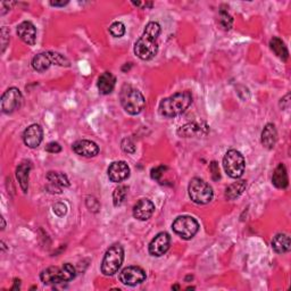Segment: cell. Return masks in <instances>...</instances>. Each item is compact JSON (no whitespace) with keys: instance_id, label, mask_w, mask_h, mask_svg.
Instances as JSON below:
<instances>
[{"instance_id":"obj_1","label":"cell","mask_w":291,"mask_h":291,"mask_svg":"<svg viewBox=\"0 0 291 291\" xmlns=\"http://www.w3.org/2000/svg\"><path fill=\"white\" fill-rule=\"evenodd\" d=\"M161 33V25L157 22H149L143 31V35L134 45V54L140 60L149 61L157 55V39Z\"/></svg>"},{"instance_id":"obj_2","label":"cell","mask_w":291,"mask_h":291,"mask_svg":"<svg viewBox=\"0 0 291 291\" xmlns=\"http://www.w3.org/2000/svg\"><path fill=\"white\" fill-rule=\"evenodd\" d=\"M192 103V96L189 91L177 92L173 96L165 98L159 104V114L164 118L172 119L184 113Z\"/></svg>"},{"instance_id":"obj_3","label":"cell","mask_w":291,"mask_h":291,"mask_svg":"<svg viewBox=\"0 0 291 291\" xmlns=\"http://www.w3.org/2000/svg\"><path fill=\"white\" fill-rule=\"evenodd\" d=\"M120 100L124 110L130 115H138L144 108V97L138 89L125 84L120 94Z\"/></svg>"},{"instance_id":"obj_4","label":"cell","mask_w":291,"mask_h":291,"mask_svg":"<svg viewBox=\"0 0 291 291\" xmlns=\"http://www.w3.org/2000/svg\"><path fill=\"white\" fill-rule=\"evenodd\" d=\"M75 278V269L70 263H66L58 268V266H50L43 270L40 274V279L45 284H60L63 282H69V281Z\"/></svg>"},{"instance_id":"obj_5","label":"cell","mask_w":291,"mask_h":291,"mask_svg":"<svg viewBox=\"0 0 291 291\" xmlns=\"http://www.w3.org/2000/svg\"><path fill=\"white\" fill-rule=\"evenodd\" d=\"M124 260V249L121 245H113L107 249L101 263V272L104 275H114L118 273Z\"/></svg>"},{"instance_id":"obj_6","label":"cell","mask_w":291,"mask_h":291,"mask_svg":"<svg viewBox=\"0 0 291 291\" xmlns=\"http://www.w3.org/2000/svg\"><path fill=\"white\" fill-rule=\"evenodd\" d=\"M188 191L190 199L198 205H205L213 199L212 187L199 178L192 179L189 183Z\"/></svg>"},{"instance_id":"obj_7","label":"cell","mask_w":291,"mask_h":291,"mask_svg":"<svg viewBox=\"0 0 291 291\" xmlns=\"http://www.w3.org/2000/svg\"><path fill=\"white\" fill-rule=\"evenodd\" d=\"M245 158L238 150L231 149L223 158V167L227 176L232 179H239L245 172Z\"/></svg>"},{"instance_id":"obj_8","label":"cell","mask_w":291,"mask_h":291,"mask_svg":"<svg viewBox=\"0 0 291 291\" xmlns=\"http://www.w3.org/2000/svg\"><path fill=\"white\" fill-rule=\"evenodd\" d=\"M32 67L37 72H45L51 65H60V66H70V62L66 60L64 56L57 52H41L38 54L32 60Z\"/></svg>"},{"instance_id":"obj_9","label":"cell","mask_w":291,"mask_h":291,"mask_svg":"<svg viewBox=\"0 0 291 291\" xmlns=\"http://www.w3.org/2000/svg\"><path fill=\"white\" fill-rule=\"evenodd\" d=\"M173 231L184 240H190L199 230V224L191 216H179L172 224Z\"/></svg>"},{"instance_id":"obj_10","label":"cell","mask_w":291,"mask_h":291,"mask_svg":"<svg viewBox=\"0 0 291 291\" xmlns=\"http://www.w3.org/2000/svg\"><path fill=\"white\" fill-rule=\"evenodd\" d=\"M23 97L17 88H9L2 97V109L5 114H12L21 107Z\"/></svg>"},{"instance_id":"obj_11","label":"cell","mask_w":291,"mask_h":291,"mask_svg":"<svg viewBox=\"0 0 291 291\" xmlns=\"http://www.w3.org/2000/svg\"><path fill=\"white\" fill-rule=\"evenodd\" d=\"M119 278L123 284L134 287V285L143 282L146 280V273L139 266H128L121 271Z\"/></svg>"},{"instance_id":"obj_12","label":"cell","mask_w":291,"mask_h":291,"mask_svg":"<svg viewBox=\"0 0 291 291\" xmlns=\"http://www.w3.org/2000/svg\"><path fill=\"white\" fill-rule=\"evenodd\" d=\"M171 237L166 232H161L149 244V254L154 257H161L169 249Z\"/></svg>"},{"instance_id":"obj_13","label":"cell","mask_w":291,"mask_h":291,"mask_svg":"<svg viewBox=\"0 0 291 291\" xmlns=\"http://www.w3.org/2000/svg\"><path fill=\"white\" fill-rule=\"evenodd\" d=\"M43 138V131L39 124H32L23 133V141L28 148H38Z\"/></svg>"},{"instance_id":"obj_14","label":"cell","mask_w":291,"mask_h":291,"mask_svg":"<svg viewBox=\"0 0 291 291\" xmlns=\"http://www.w3.org/2000/svg\"><path fill=\"white\" fill-rule=\"evenodd\" d=\"M130 177V167L129 165L123 162H114L108 167V178L111 182L119 183L122 182Z\"/></svg>"},{"instance_id":"obj_15","label":"cell","mask_w":291,"mask_h":291,"mask_svg":"<svg viewBox=\"0 0 291 291\" xmlns=\"http://www.w3.org/2000/svg\"><path fill=\"white\" fill-rule=\"evenodd\" d=\"M73 152L82 157H95L99 153V147L90 140H79L73 143Z\"/></svg>"},{"instance_id":"obj_16","label":"cell","mask_w":291,"mask_h":291,"mask_svg":"<svg viewBox=\"0 0 291 291\" xmlns=\"http://www.w3.org/2000/svg\"><path fill=\"white\" fill-rule=\"evenodd\" d=\"M47 180L49 182L47 190L51 193H61L63 187H69L70 181L64 173L49 172L47 174Z\"/></svg>"},{"instance_id":"obj_17","label":"cell","mask_w":291,"mask_h":291,"mask_svg":"<svg viewBox=\"0 0 291 291\" xmlns=\"http://www.w3.org/2000/svg\"><path fill=\"white\" fill-rule=\"evenodd\" d=\"M155 205L149 199H140L133 207V216L139 221H147L153 216Z\"/></svg>"},{"instance_id":"obj_18","label":"cell","mask_w":291,"mask_h":291,"mask_svg":"<svg viewBox=\"0 0 291 291\" xmlns=\"http://www.w3.org/2000/svg\"><path fill=\"white\" fill-rule=\"evenodd\" d=\"M17 35L28 46H33L37 41V30L36 26L31 22H22L17 26Z\"/></svg>"},{"instance_id":"obj_19","label":"cell","mask_w":291,"mask_h":291,"mask_svg":"<svg viewBox=\"0 0 291 291\" xmlns=\"http://www.w3.org/2000/svg\"><path fill=\"white\" fill-rule=\"evenodd\" d=\"M32 168L30 161H23L16 168V178L24 193L28 190V174Z\"/></svg>"},{"instance_id":"obj_20","label":"cell","mask_w":291,"mask_h":291,"mask_svg":"<svg viewBox=\"0 0 291 291\" xmlns=\"http://www.w3.org/2000/svg\"><path fill=\"white\" fill-rule=\"evenodd\" d=\"M115 76L109 72H105L98 79V90L101 95H109L115 88Z\"/></svg>"},{"instance_id":"obj_21","label":"cell","mask_w":291,"mask_h":291,"mask_svg":"<svg viewBox=\"0 0 291 291\" xmlns=\"http://www.w3.org/2000/svg\"><path fill=\"white\" fill-rule=\"evenodd\" d=\"M276 139H278V133H276L274 124H266L263 132H261V144L268 149H273L276 143Z\"/></svg>"},{"instance_id":"obj_22","label":"cell","mask_w":291,"mask_h":291,"mask_svg":"<svg viewBox=\"0 0 291 291\" xmlns=\"http://www.w3.org/2000/svg\"><path fill=\"white\" fill-rule=\"evenodd\" d=\"M290 247H291V242H290V238L288 235L279 234L273 238L272 248L275 253H278V254L288 253V251L290 250Z\"/></svg>"},{"instance_id":"obj_23","label":"cell","mask_w":291,"mask_h":291,"mask_svg":"<svg viewBox=\"0 0 291 291\" xmlns=\"http://www.w3.org/2000/svg\"><path fill=\"white\" fill-rule=\"evenodd\" d=\"M272 183L274 184V187L278 189H285L288 187V173L287 168H285L283 164H280L279 166L275 168L272 177Z\"/></svg>"},{"instance_id":"obj_24","label":"cell","mask_w":291,"mask_h":291,"mask_svg":"<svg viewBox=\"0 0 291 291\" xmlns=\"http://www.w3.org/2000/svg\"><path fill=\"white\" fill-rule=\"evenodd\" d=\"M270 47L274 54L280 58V60H282L284 62L288 60V57H289L288 49L280 38L274 37L272 40L270 41Z\"/></svg>"},{"instance_id":"obj_25","label":"cell","mask_w":291,"mask_h":291,"mask_svg":"<svg viewBox=\"0 0 291 291\" xmlns=\"http://www.w3.org/2000/svg\"><path fill=\"white\" fill-rule=\"evenodd\" d=\"M245 189H246V181L241 180V181H237L235 183L230 184L225 190L226 199H229V200L237 199V198H239L242 195V192L245 191Z\"/></svg>"},{"instance_id":"obj_26","label":"cell","mask_w":291,"mask_h":291,"mask_svg":"<svg viewBox=\"0 0 291 291\" xmlns=\"http://www.w3.org/2000/svg\"><path fill=\"white\" fill-rule=\"evenodd\" d=\"M203 128H201V125L197 123H189L184 127H181L178 131V134L180 135L181 138H191L193 135L201 134V131Z\"/></svg>"},{"instance_id":"obj_27","label":"cell","mask_w":291,"mask_h":291,"mask_svg":"<svg viewBox=\"0 0 291 291\" xmlns=\"http://www.w3.org/2000/svg\"><path fill=\"white\" fill-rule=\"evenodd\" d=\"M128 195V188L125 186H120L115 189L113 193V202L115 207H119L123 203L125 197Z\"/></svg>"},{"instance_id":"obj_28","label":"cell","mask_w":291,"mask_h":291,"mask_svg":"<svg viewBox=\"0 0 291 291\" xmlns=\"http://www.w3.org/2000/svg\"><path fill=\"white\" fill-rule=\"evenodd\" d=\"M232 23H234V19H232L230 14L224 9H221L220 14H218V24L222 26V28L230 30L232 27Z\"/></svg>"},{"instance_id":"obj_29","label":"cell","mask_w":291,"mask_h":291,"mask_svg":"<svg viewBox=\"0 0 291 291\" xmlns=\"http://www.w3.org/2000/svg\"><path fill=\"white\" fill-rule=\"evenodd\" d=\"M110 35L115 38H121L124 36L125 26L122 22H114L109 27Z\"/></svg>"},{"instance_id":"obj_30","label":"cell","mask_w":291,"mask_h":291,"mask_svg":"<svg viewBox=\"0 0 291 291\" xmlns=\"http://www.w3.org/2000/svg\"><path fill=\"white\" fill-rule=\"evenodd\" d=\"M52 211H54V213L57 216L62 217L67 213V206L63 202H57V203H55L54 206H52Z\"/></svg>"},{"instance_id":"obj_31","label":"cell","mask_w":291,"mask_h":291,"mask_svg":"<svg viewBox=\"0 0 291 291\" xmlns=\"http://www.w3.org/2000/svg\"><path fill=\"white\" fill-rule=\"evenodd\" d=\"M122 149L124 150L125 153L133 154L135 152V144L133 143L132 140L127 138V139H124L123 141H122Z\"/></svg>"},{"instance_id":"obj_32","label":"cell","mask_w":291,"mask_h":291,"mask_svg":"<svg viewBox=\"0 0 291 291\" xmlns=\"http://www.w3.org/2000/svg\"><path fill=\"white\" fill-rule=\"evenodd\" d=\"M9 42V31L6 26L2 28V52L5 51Z\"/></svg>"},{"instance_id":"obj_33","label":"cell","mask_w":291,"mask_h":291,"mask_svg":"<svg viewBox=\"0 0 291 291\" xmlns=\"http://www.w3.org/2000/svg\"><path fill=\"white\" fill-rule=\"evenodd\" d=\"M165 169H166V167L165 166H157V167H155L152 169V178L154 179V180H161V178L163 177V173Z\"/></svg>"},{"instance_id":"obj_34","label":"cell","mask_w":291,"mask_h":291,"mask_svg":"<svg viewBox=\"0 0 291 291\" xmlns=\"http://www.w3.org/2000/svg\"><path fill=\"white\" fill-rule=\"evenodd\" d=\"M46 152L50 154H58L62 152V147L58 142H49L46 146Z\"/></svg>"},{"instance_id":"obj_35","label":"cell","mask_w":291,"mask_h":291,"mask_svg":"<svg viewBox=\"0 0 291 291\" xmlns=\"http://www.w3.org/2000/svg\"><path fill=\"white\" fill-rule=\"evenodd\" d=\"M211 169L213 171V179H214V180H218V179H220V169H218V166L215 162L212 163Z\"/></svg>"},{"instance_id":"obj_36","label":"cell","mask_w":291,"mask_h":291,"mask_svg":"<svg viewBox=\"0 0 291 291\" xmlns=\"http://www.w3.org/2000/svg\"><path fill=\"white\" fill-rule=\"evenodd\" d=\"M134 6H138V7H152L153 6V4L152 3H132Z\"/></svg>"},{"instance_id":"obj_37","label":"cell","mask_w":291,"mask_h":291,"mask_svg":"<svg viewBox=\"0 0 291 291\" xmlns=\"http://www.w3.org/2000/svg\"><path fill=\"white\" fill-rule=\"evenodd\" d=\"M69 4V2H50V5L51 6H55V7H63V6H65V5Z\"/></svg>"},{"instance_id":"obj_38","label":"cell","mask_w":291,"mask_h":291,"mask_svg":"<svg viewBox=\"0 0 291 291\" xmlns=\"http://www.w3.org/2000/svg\"><path fill=\"white\" fill-rule=\"evenodd\" d=\"M2 223H3V225H2V229L4 230V229H5V220H4V217H2Z\"/></svg>"},{"instance_id":"obj_39","label":"cell","mask_w":291,"mask_h":291,"mask_svg":"<svg viewBox=\"0 0 291 291\" xmlns=\"http://www.w3.org/2000/svg\"><path fill=\"white\" fill-rule=\"evenodd\" d=\"M172 289H180V287H179V285H174V287H172Z\"/></svg>"}]
</instances>
